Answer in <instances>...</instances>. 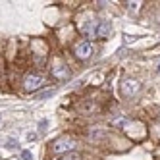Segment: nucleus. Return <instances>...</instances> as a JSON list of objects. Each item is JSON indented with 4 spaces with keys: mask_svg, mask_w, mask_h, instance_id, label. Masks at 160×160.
Returning a JSON list of instances; mask_svg holds the SVG:
<instances>
[{
    "mask_svg": "<svg viewBox=\"0 0 160 160\" xmlns=\"http://www.w3.org/2000/svg\"><path fill=\"white\" fill-rule=\"evenodd\" d=\"M50 75L56 79V81H70V77H72V70H70V66L66 64V60L62 58V56H54V58L50 60Z\"/></svg>",
    "mask_w": 160,
    "mask_h": 160,
    "instance_id": "obj_1",
    "label": "nucleus"
},
{
    "mask_svg": "<svg viewBox=\"0 0 160 160\" xmlns=\"http://www.w3.org/2000/svg\"><path fill=\"white\" fill-rule=\"evenodd\" d=\"M143 91V83L137 77H122L120 79V93L125 100H133Z\"/></svg>",
    "mask_w": 160,
    "mask_h": 160,
    "instance_id": "obj_2",
    "label": "nucleus"
},
{
    "mask_svg": "<svg viewBox=\"0 0 160 160\" xmlns=\"http://www.w3.org/2000/svg\"><path fill=\"white\" fill-rule=\"evenodd\" d=\"M75 148H79V141L72 135H62L58 137L56 141H52V152L54 154H70V152H75Z\"/></svg>",
    "mask_w": 160,
    "mask_h": 160,
    "instance_id": "obj_3",
    "label": "nucleus"
},
{
    "mask_svg": "<svg viewBox=\"0 0 160 160\" xmlns=\"http://www.w3.org/2000/svg\"><path fill=\"white\" fill-rule=\"evenodd\" d=\"M98 23H100V19H97V16H93V14H85L81 19H79V31H81V35H85L87 41L97 39Z\"/></svg>",
    "mask_w": 160,
    "mask_h": 160,
    "instance_id": "obj_4",
    "label": "nucleus"
},
{
    "mask_svg": "<svg viewBox=\"0 0 160 160\" xmlns=\"http://www.w3.org/2000/svg\"><path fill=\"white\" fill-rule=\"evenodd\" d=\"M47 75H42L39 72H29L25 77H23V89L27 91V93H37L39 89H42L44 85H47Z\"/></svg>",
    "mask_w": 160,
    "mask_h": 160,
    "instance_id": "obj_5",
    "label": "nucleus"
},
{
    "mask_svg": "<svg viewBox=\"0 0 160 160\" xmlns=\"http://www.w3.org/2000/svg\"><path fill=\"white\" fill-rule=\"evenodd\" d=\"M72 50H73V56H75L77 60L85 62V60H89L91 56H93V50H95V47H93V42H91V41H87V39H81V41L73 42Z\"/></svg>",
    "mask_w": 160,
    "mask_h": 160,
    "instance_id": "obj_6",
    "label": "nucleus"
},
{
    "mask_svg": "<svg viewBox=\"0 0 160 160\" xmlns=\"http://www.w3.org/2000/svg\"><path fill=\"white\" fill-rule=\"evenodd\" d=\"M108 128H104V125H91V128H87V139L91 143H102L108 139Z\"/></svg>",
    "mask_w": 160,
    "mask_h": 160,
    "instance_id": "obj_7",
    "label": "nucleus"
},
{
    "mask_svg": "<svg viewBox=\"0 0 160 160\" xmlns=\"http://www.w3.org/2000/svg\"><path fill=\"white\" fill-rule=\"evenodd\" d=\"M77 112L83 116H97V114H100V104L95 100H81L77 104Z\"/></svg>",
    "mask_w": 160,
    "mask_h": 160,
    "instance_id": "obj_8",
    "label": "nucleus"
},
{
    "mask_svg": "<svg viewBox=\"0 0 160 160\" xmlns=\"http://www.w3.org/2000/svg\"><path fill=\"white\" fill-rule=\"evenodd\" d=\"M110 31H112V27H110V21H106V19H100L98 29H97V37H98V39H108V37H110Z\"/></svg>",
    "mask_w": 160,
    "mask_h": 160,
    "instance_id": "obj_9",
    "label": "nucleus"
},
{
    "mask_svg": "<svg viewBox=\"0 0 160 160\" xmlns=\"http://www.w3.org/2000/svg\"><path fill=\"white\" fill-rule=\"evenodd\" d=\"M143 4H145V2H128L125 6H128V10H129L131 14H139L141 8H143Z\"/></svg>",
    "mask_w": 160,
    "mask_h": 160,
    "instance_id": "obj_10",
    "label": "nucleus"
},
{
    "mask_svg": "<svg viewBox=\"0 0 160 160\" xmlns=\"http://www.w3.org/2000/svg\"><path fill=\"white\" fill-rule=\"evenodd\" d=\"M58 160H83V156L79 154V152H70V154H64V156H60Z\"/></svg>",
    "mask_w": 160,
    "mask_h": 160,
    "instance_id": "obj_11",
    "label": "nucleus"
},
{
    "mask_svg": "<svg viewBox=\"0 0 160 160\" xmlns=\"http://www.w3.org/2000/svg\"><path fill=\"white\" fill-rule=\"evenodd\" d=\"M50 95H54V89H47V91H41V93H37V95H35V98H37V100H41V98H48Z\"/></svg>",
    "mask_w": 160,
    "mask_h": 160,
    "instance_id": "obj_12",
    "label": "nucleus"
},
{
    "mask_svg": "<svg viewBox=\"0 0 160 160\" xmlns=\"http://www.w3.org/2000/svg\"><path fill=\"white\" fill-rule=\"evenodd\" d=\"M21 160H33V154L27 152V151H23V152H21Z\"/></svg>",
    "mask_w": 160,
    "mask_h": 160,
    "instance_id": "obj_13",
    "label": "nucleus"
},
{
    "mask_svg": "<svg viewBox=\"0 0 160 160\" xmlns=\"http://www.w3.org/2000/svg\"><path fill=\"white\" fill-rule=\"evenodd\" d=\"M152 19H154V23H158V25H160V10H156V12L152 14Z\"/></svg>",
    "mask_w": 160,
    "mask_h": 160,
    "instance_id": "obj_14",
    "label": "nucleus"
},
{
    "mask_svg": "<svg viewBox=\"0 0 160 160\" xmlns=\"http://www.w3.org/2000/svg\"><path fill=\"white\" fill-rule=\"evenodd\" d=\"M156 123H158V125H160V112H158V114H156Z\"/></svg>",
    "mask_w": 160,
    "mask_h": 160,
    "instance_id": "obj_15",
    "label": "nucleus"
},
{
    "mask_svg": "<svg viewBox=\"0 0 160 160\" xmlns=\"http://www.w3.org/2000/svg\"><path fill=\"white\" fill-rule=\"evenodd\" d=\"M158 72H160V66H158Z\"/></svg>",
    "mask_w": 160,
    "mask_h": 160,
    "instance_id": "obj_16",
    "label": "nucleus"
}]
</instances>
